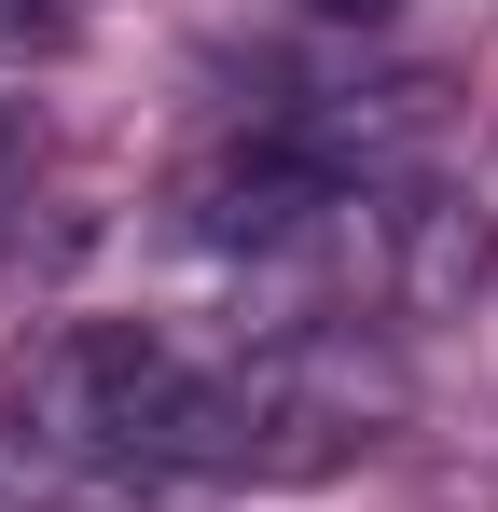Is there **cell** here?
<instances>
[{
  "label": "cell",
  "instance_id": "6da1fadb",
  "mask_svg": "<svg viewBox=\"0 0 498 512\" xmlns=\"http://www.w3.org/2000/svg\"><path fill=\"white\" fill-rule=\"evenodd\" d=\"M28 457L111 485H319L402 429V360L360 319L319 333H166V319H70L14 374Z\"/></svg>",
  "mask_w": 498,
  "mask_h": 512
},
{
  "label": "cell",
  "instance_id": "7a4b0ae2",
  "mask_svg": "<svg viewBox=\"0 0 498 512\" xmlns=\"http://www.w3.org/2000/svg\"><path fill=\"white\" fill-rule=\"evenodd\" d=\"M291 14H305V28H388L402 0H291Z\"/></svg>",
  "mask_w": 498,
  "mask_h": 512
},
{
  "label": "cell",
  "instance_id": "3957f363",
  "mask_svg": "<svg viewBox=\"0 0 498 512\" xmlns=\"http://www.w3.org/2000/svg\"><path fill=\"white\" fill-rule=\"evenodd\" d=\"M28 485H42V457H28V429H0V512H28Z\"/></svg>",
  "mask_w": 498,
  "mask_h": 512
},
{
  "label": "cell",
  "instance_id": "277c9868",
  "mask_svg": "<svg viewBox=\"0 0 498 512\" xmlns=\"http://www.w3.org/2000/svg\"><path fill=\"white\" fill-rule=\"evenodd\" d=\"M28 42H42V14H28V0H0V56H28Z\"/></svg>",
  "mask_w": 498,
  "mask_h": 512
},
{
  "label": "cell",
  "instance_id": "5b68a950",
  "mask_svg": "<svg viewBox=\"0 0 498 512\" xmlns=\"http://www.w3.org/2000/svg\"><path fill=\"white\" fill-rule=\"evenodd\" d=\"M28 14H83V0H28Z\"/></svg>",
  "mask_w": 498,
  "mask_h": 512
}]
</instances>
